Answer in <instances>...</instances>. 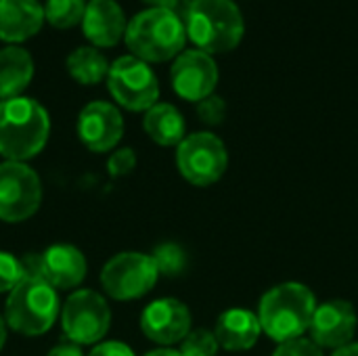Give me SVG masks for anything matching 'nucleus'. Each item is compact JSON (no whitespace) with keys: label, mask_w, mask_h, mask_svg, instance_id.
Instances as JSON below:
<instances>
[{"label":"nucleus","mask_w":358,"mask_h":356,"mask_svg":"<svg viewBox=\"0 0 358 356\" xmlns=\"http://www.w3.org/2000/svg\"><path fill=\"white\" fill-rule=\"evenodd\" d=\"M50 115L29 97L0 101V155L4 162H27L48 143Z\"/></svg>","instance_id":"1"},{"label":"nucleus","mask_w":358,"mask_h":356,"mask_svg":"<svg viewBox=\"0 0 358 356\" xmlns=\"http://www.w3.org/2000/svg\"><path fill=\"white\" fill-rule=\"evenodd\" d=\"M124 42L130 55L145 63L176 59L187 42L185 21L168 8L149 6L128 21Z\"/></svg>","instance_id":"2"},{"label":"nucleus","mask_w":358,"mask_h":356,"mask_svg":"<svg viewBox=\"0 0 358 356\" xmlns=\"http://www.w3.org/2000/svg\"><path fill=\"white\" fill-rule=\"evenodd\" d=\"M182 21L187 38L208 55L237 48L245 31L243 15L233 0H193Z\"/></svg>","instance_id":"3"},{"label":"nucleus","mask_w":358,"mask_h":356,"mask_svg":"<svg viewBox=\"0 0 358 356\" xmlns=\"http://www.w3.org/2000/svg\"><path fill=\"white\" fill-rule=\"evenodd\" d=\"M317 311L315 294L302 283H281L268 290L260 300V325L262 332L275 342L283 344L302 338L310 329Z\"/></svg>","instance_id":"4"},{"label":"nucleus","mask_w":358,"mask_h":356,"mask_svg":"<svg viewBox=\"0 0 358 356\" xmlns=\"http://www.w3.org/2000/svg\"><path fill=\"white\" fill-rule=\"evenodd\" d=\"M59 290L44 277H25L6 298V325L27 338L46 334L61 317Z\"/></svg>","instance_id":"5"},{"label":"nucleus","mask_w":358,"mask_h":356,"mask_svg":"<svg viewBox=\"0 0 358 356\" xmlns=\"http://www.w3.org/2000/svg\"><path fill=\"white\" fill-rule=\"evenodd\" d=\"M107 88L115 103L128 111H147L159 99L155 71L134 55H122L109 65Z\"/></svg>","instance_id":"6"},{"label":"nucleus","mask_w":358,"mask_h":356,"mask_svg":"<svg viewBox=\"0 0 358 356\" xmlns=\"http://www.w3.org/2000/svg\"><path fill=\"white\" fill-rule=\"evenodd\" d=\"M61 327L69 342L92 346L101 342L111 327V308L94 290H78L61 306Z\"/></svg>","instance_id":"7"},{"label":"nucleus","mask_w":358,"mask_h":356,"mask_svg":"<svg viewBox=\"0 0 358 356\" xmlns=\"http://www.w3.org/2000/svg\"><path fill=\"white\" fill-rule=\"evenodd\" d=\"M159 271L149 254L122 252L113 256L101 271V285L113 300L126 302L143 298L157 283Z\"/></svg>","instance_id":"8"},{"label":"nucleus","mask_w":358,"mask_h":356,"mask_svg":"<svg viewBox=\"0 0 358 356\" xmlns=\"http://www.w3.org/2000/svg\"><path fill=\"white\" fill-rule=\"evenodd\" d=\"M42 204V183L25 162L0 164V220L8 225L31 218Z\"/></svg>","instance_id":"9"},{"label":"nucleus","mask_w":358,"mask_h":356,"mask_svg":"<svg viewBox=\"0 0 358 356\" xmlns=\"http://www.w3.org/2000/svg\"><path fill=\"white\" fill-rule=\"evenodd\" d=\"M176 166L191 185L208 187L227 172L229 153L216 134L195 132L176 147Z\"/></svg>","instance_id":"10"},{"label":"nucleus","mask_w":358,"mask_h":356,"mask_svg":"<svg viewBox=\"0 0 358 356\" xmlns=\"http://www.w3.org/2000/svg\"><path fill=\"white\" fill-rule=\"evenodd\" d=\"M170 80L178 97L199 103L206 97L214 94V88L218 84V65L212 55L199 48L182 50L172 63Z\"/></svg>","instance_id":"11"},{"label":"nucleus","mask_w":358,"mask_h":356,"mask_svg":"<svg viewBox=\"0 0 358 356\" xmlns=\"http://www.w3.org/2000/svg\"><path fill=\"white\" fill-rule=\"evenodd\" d=\"M78 136L92 153H107L124 136V118L120 109L107 101L88 103L78 115Z\"/></svg>","instance_id":"12"},{"label":"nucleus","mask_w":358,"mask_h":356,"mask_svg":"<svg viewBox=\"0 0 358 356\" xmlns=\"http://www.w3.org/2000/svg\"><path fill=\"white\" fill-rule=\"evenodd\" d=\"M141 329L164 348L178 344L191 334V311L176 298H159L143 311Z\"/></svg>","instance_id":"13"},{"label":"nucleus","mask_w":358,"mask_h":356,"mask_svg":"<svg viewBox=\"0 0 358 356\" xmlns=\"http://www.w3.org/2000/svg\"><path fill=\"white\" fill-rule=\"evenodd\" d=\"M358 317L355 306L346 300H329L317 306L310 336L319 348H342L352 342L357 334Z\"/></svg>","instance_id":"14"},{"label":"nucleus","mask_w":358,"mask_h":356,"mask_svg":"<svg viewBox=\"0 0 358 356\" xmlns=\"http://www.w3.org/2000/svg\"><path fill=\"white\" fill-rule=\"evenodd\" d=\"M126 15L115 0H88L82 31L90 46L111 48L126 36Z\"/></svg>","instance_id":"15"},{"label":"nucleus","mask_w":358,"mask_h":356,"mask_svg":"<svg viewBox=\"0 0 358 356\" xmlns=\"http://www.w3.org/2000/svg\"><path fill=\"white\" fill-rule=\"evenodd\" d=\"M88 273L84 254L69 243H55L40 254V275L57 290L78 287Z\"/></svg>","instance_id":"16"},{"label":"nucleus","mask_w":358,"mask_h":356,"mask_svg":"<svg viewBox=\"0 0 358 356\" xmlns=\"http://www.w3.org/2000/svg\"><path fill=\"white\" fill-rule=\"evenodd\" d=\"M44 4L38 0H0V40L21 44L44 25Z\"/></svg>","instance_id":"17"},{"label":"nucleus","mask_w":358,"mask_h":356,"mask_svg":"<svg viewBox=\"0 0 358 356\" xmlns=\"http://www.w3.org/2000/svg\"><path fill=\"white\" fill-rule=\"evenodd\" d=\"M262 325L258 315L245 308H231L218 317L214 336L227 350H250L260 338Z\"/></svg>","instance_id":"18"},{"label":"nucleus","mask_w":358,"mask_h":356,"mask_svg":"<svg viewBox=\"0 0 358 356\" xmlns=\"http://www.w3.org/2000/svg\"><path fill=\"white\" fill-rule=\"evenodd\" d=\"M34 59L29 50L19 44H6L0 48V101L21 97L31 84Z\"/></svg>","instance_id":"19"},{"label":"nucleus","mask_w":358,"mask_h":356,"mask_svg":"<svg viewBox=\"0 0 358 356\" xmlns=\"http://www.w3.org/2000/svg\"><path fill=\"white\" fill-rule=\"evenodd\" d=\"M143 128L149 138L162 147H178L187 136L185 118L170 103H155L151 109H147L143 118Z\"/></svg>","instance_id":"20"},{"label":"nucleus","mask_w":358,"mask_h":356,"mask_svg":"<svg viewBox=\"0 0 358 356\" xmlns=\"http://www.w3.org/2000/svg\"><path fill=\"white\" fill-rule=\"evenodd\" d=\"M109 65L107 57L94 46H78L65 59L67 73L82 86H94L107 80Z\"/></svg>","instance_id":"21"},{"label":"nucleus","mask_w":358,"mask_h":356,"mask_svg":"<svg viewBox=\"0 0 358 356\" xmlns=\"http://www.w3.org/2000/svg\"><path fill=\"white\" fill-rule=\"evenodd\" d=\"M88 2L86 0H46L44 19L55 29H71L82 23Z\"/></svg>","instance_id":"22"},{"label":"nucleus","mask_w":358,"mask_h":356,"mask_svg":"<svg viewBox=\"0 0 358 356\" xmlns=\"http://www.w3.org/2000/svg\"><path fill=\"white\" fill-rule=\"evenodd\" d=\"M151 258H153L159 275H166V277H178L187 269V254L176 243L157 245L155 252L151 254Z\"/></svg>","instance_id":"23"},{"label":"nucleus","mask_w":358,"mask_h":356,"mask_svg":"<svg viewBox=\"0 0 358 356\" xmlns=\"http://www.w3.org/2000/svg\"><path fill=\"white\" fill-rule=\"evenodd\" d=\"M218 348L220 346L214 332L208 329H195L180 342L182 356H216Z\"/></svg>","instance_id":"24"},{"label":"nucleus","mask_w":358,"mask_h":356,"mask_svg":"<svg viewBox=\"0 0 358 356\" xmlns=\"http://www.w3.org/2000/svg\"><path fill=\"white\" fill-rule=\"evenodd\" d=\"M23 279V262L8 252H0V294H10Z\"/></svg>","instance_id":"25"},{"label":"nucleus","mask_w":358,"mask_h":356,"mask_svg":"<svg viewBox=\"0 0 358 356\" xmlns=\"http://www.w3.org/2000/svg\"><path fill=\"white\" fill-rule=\"evenodd\" d=\"M197 115L208 126H218L227 118V103L218 94H210L197 103Z\"/></svg>","instance_id":"26"},{"label":"nucleus","mask_w":358,"mask_h":356,"mask_svg":"<svg viewBox=\"0 0 358 356\" xmlns=\"http://www.w3.org/2000/svg\"><path fill=\"white\" fill-rule=\"evenodd\" d=\"M136 166V153L134 149L130 147H124V149H117L109 155L107 159V170L113 178H122V176H128Z\"/></svg>","instance_id":"27"},{"label":"nucleus","mask_w":358,"mask_h":356,"mask_svg":"<svg viewBox=\"0 0 358 356\" xmlns=\"http://www.w3.org/2000/svg\"><path fill=\"white\" fill-rule=\"evenodd\" d=\"M273 356H323V353L313 340L296 338V340L279 344V348L275 350Z\"/></svg>","instance_id":"28"},{"label":"nucleus","mask_w":358,"mask_h":356,"mask_svg":"<svg viewBox=\"0 0 358 356\" xmlns=\"http://www.w3.org/2000/svg\"><path fill=\"white\" fill-rule=\"evenodd\" d=\"M86 356H134V353L124 342H99Z\"/></svg>","instance_id":"29"},{"label":"nucleus","mask_w":358,"mask_h":356,"mask_svg":"<svg viewBox=\"0 0 358 356\" xmlns=\"http://www.w3.org/2000/svg\"><path fill=\"white\" fill-rule=\"evenodd\" d=\"M145 2H149L151 6L168 8L174 15H178L180 19H185V15H187V10H189V6H191L193 0H145Z\"/></svg>","instance_id":"30"},{"label":"nucleus","mask_w":358,"mask_h":356,"mask_svg":"<svg viewBox=\"0 0 358 356\" xmlns=\"http://www.w3.org/2000/svg\"><path fill=\"white\" fill-rule=\"evenodd\" d=\"M46 356H84L82 355V348L78 346V344H73V342H69V344H59V346H55L50 353Z\"/></svg>","instance_id":"31"},{"label":"nucleus","mask_w":358,"mask_h":356,"mask_svg":"<svg viewBox=\"0 0 358 356\" xmlns=\"http://www.w3.org/2000/svg\"><path fill=\"white\" fill-rule=\"evenodd\" d=\"M331 356H358V342H350V344L338 348Z\"/></svg>","instance_id":"32"},{"label":"nucleus","mask_w":358,"mask_h":356,"mask_svg":"<svg viewBox=\"0 0 358 356\" xmlns=\"http://www.w3.org/2000/svg\"><path fill=\"white\" fill-rule=\"evenodd\" d=\"M145 356H182L180 350H172V348H157V350H151Z\"/></svg>","instance_id":"33"},{"label":"nucleus","mask_w":358,"mask_h":356,"mask_svg":"<svg viewBox=\"0 0 358 356\" xmlns=\"http://www.w3.org/2000/svg\"><path fill=\"white\" fill-rule=\"evenodd\" d=\"M6 321H4V317L0 315V350H2V346H4V342H6Z\"/></svg>","instance_id":"34"}]
</instances>
